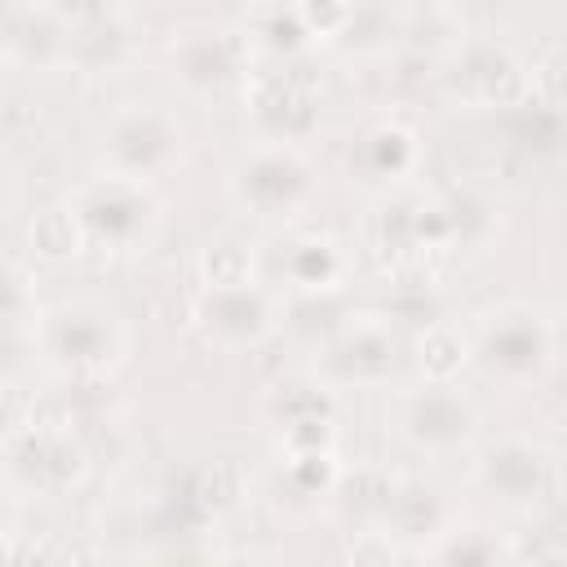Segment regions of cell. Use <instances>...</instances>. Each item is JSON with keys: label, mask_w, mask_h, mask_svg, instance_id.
<instances>
[{"label": "cell", "mask_w": 567, "mask_h": 567, "mask_svg": "<svg viewBox=\"0 0 567 567\" xmlns=\"http://www.w3.org/2000/svg\"><path fill=\"white\" fill-rule=\"evenodd\" d=\"M478 403L452 381V377H425V385L403 390L390 408V425L394 434L430 456H447L461 452L474 434H478Z\"/></svg>", "instance_id": "cell-5"}, {"label": "cell", "mask_w": 567, "mask_h": 567, "mask_svg": "<svg viewBox=\"0 0 567 567\" xmlns=\"http://www.w3.org/2000/svg\"><path fill=\"white\" fill-rule=\"evenodd\" d=\"M465 354H470V346L452 323L439 319V323H430L421 332V368H425V377H456Z\"/></svg>", "instance_id": "cell-17"}, {"label": "cell", "mask_w": 567, "mask_h": 567, "mask_svg": "<svg viewBox=\"0 0 567 567\" xmlns=\"http://www.w3.org/2000/svg\"><path fill=\"white\" fill-rule=\"evenodd\" d=\"M31 346L44 363H53L66 377H97L120 363L124 354V323L102 301H58L35 310L31 319Z\"/></svg>", "instance_id": "cell-3"}, {"label": "cell", "mask_w": 567, "mask_h": 567, "mask_svg": "<svg viewBox=\"0 0 567 567\" xmlns=\"http://www.w3.org/2000/svg\"><path fill=\"white\" fill-rule=\"evenodd\" d=\"M390 509H394L399 536H425L439 527V496L430 487H399Z\"/></svg>", "instance_id": "cell-18"}, {"label": "cell", "mask_w": 567, "mask_h": 567, "mask_svg": "<svg viewBox=\"0 0 567 567\" xmlns=\"http://www.w3.org/2000/svg\"><path fill=\"white\" fill-rule=\"evenodd\" d=\"M421 164V142L403 120H372L350 151V168L359 173V182L377 186V190H394L403 186Z\"/></svg>", "instance_id": "cell-13"}, {"label": "cell", "mask_w": 567, "mask_h": 567, "mask_svg": "<svg viewBox=\"0 0 567 567\" xmlns=\"http://www.w3.org/2000/svg\"><path fill=\"white\" fill-rule=\"evenodd\" d=\"M474 483L505 509H536L554 496L558 483V461L540 439L527 434H501L492 443H483V452L474 456Z\"/></svg>", "instance_id": "cell-7"}, {"label": "cell", "mask_w": 567, "mask_h": 567, "mask_svg": "<svg viewBox=\"0 0 567 567\" xmlns=\"http://www.w3.org/2000/svg\"><path fill=\"white\" fill-rule=\"evenodd\" d=\"M252 40L226 22H190L168 40V75L186 93H221L248 75Z\"/></svg>", "instance_id": "cell-8"}, {"label": "cell", "mask_w": 567, "mask_h": 567, "mask_svg": "<svg viewBox=\"0 0 567 567\" xmlns=\"http://www.w3.org/2000/svg\"><path fill=\"white\" fill-rule=\"evenodd\" d=\"M434 4H465V0H434Z\"/></svg>", "instance_id": "cell-21"}, {"label": "cell", "mask_w": 567, "mask_h": 567, "mask_svg": "<svg viewBox=\"0 0 567 567\" xmlns=\"http://www.w3.org/2000/svg\"><path fill=\"white\" fill-rule=\"evenodd\" d=\"M284 275L292 292H337L346 284V252L332 235H297L284 244Z\"/></svg>", "instance_id": "cell-14"}, {"label": "cell", "mask_w": 567, "mask_h": 567, "mask_svg": "<svg viewBox=\"0 0 567 567\" xmlns=\"http://www.w3.org/2000/svg\"><path fill=\"white\" fill-rule=\"evenodd\" d=\"M186 155V128L173 111L133 102L115 111L102 128V168L137 182H155Z\"/></svg>", "instance_id": "cell-6"}, {"label": "cell", "mask_w": 567, "mask_h": 567, "mask_svg": "<svg viewBox=\"0 0 567 567\" xmlns=\"http://www.w3.org/2000/svg\"><path fill=\"white\" fill-rule=\"evenodd\" d=\"M4 527H9V505L0 501V532H4Z\"/></svg>", "instance_id": "cell-20"}, {"label": "cell", "mask_w": 567, "mask_h": 567, "mask_svg": "<svg viewBox=\"0 0 567 567\" xmlns=\"http://www.w3.org/2000/svg\"><path fill=\"white\" fill-rule=\"evenodd\" d=\"M447 97L465 106H509L527 93V75L501 44H461L439 71Z\"/></svg>", "instance_id": "cell-11"}, {"label": "cell", "mask_w": 567, "mask_h": 567, "mask_svg": "<svg viewBox=\"0 0 567 567\" xmlns=\"http://www.w3.org/2000/svg\"><path fill=\"white\" fill-rule=\"evenodd\" d=\"M279 301L257 279L235 284H204L195 297V323L199 332L221 350H252L279 328Z\"/></svg>", "instance_id": "cell-9"}, {"label": "cell", "mask_w": 567, "mask_h": 567, "mask_svg": "<svg viewBox=\"0 0 567 567\" xmlns=\"http://www.w3.org/2000/svg\"><path fill=\"white\" fill-rule=\"evenodd\" d=\"M319 354L323 385H381L399 363V337L385 315H346Z\"/></svg>", "instance_id": "cell-10"}, {"label": "cell", "mask_w": 567, "mask_h": 567, "mask_svg": "<svg viewBox=\"0 0 567 567\" xmlns=\"http://www.w3.org/2000/svg\"><path fill=\"white\" fill-rule=\"evenodd\" d=\"M31 319H35L31 284L13 270H0V332H18L22 323L31 328Z\"/></svg>", "instance_id": "cell-19"}, {"label": "cell", "mask_w": 567, "mask_h": 567, "mask_svg": "<svg viewBox=\"0 0 567 567\" xmlns=\"http://www.w3.org/2000/svg\"><path fill=\"white\" fill-rule=\"evenodd\" d=\"M31 244H35V252L49 257V261H62V257L84 252V235H80V226H75V217H71L66 204L35 213V221H31Z\"/></svg>", "instance_id": "cell-16"}, {"label": "cell", "mask_w": 567, "mask_h": 567, "mask_svg": "<svg viewBox=\"0 0 567 567\" xmlns=\"http://www.w3.org/2000/svg\"><path fill=\"white\" fill-rule=\"evenodd\" d=\"M470 359L492 381H536L558 359V315L545 306L505 301L478 319Z\"/></svg>", "instance_id": "cell-4"}, {"label": "cell", "mask_w": 567, "mask_h": 567, "mask_svg": "<svg viewBox=\"0 0 567 567\" xmlns=\"http://www.w3.org/2000/svg\"><path fill=\"white\" fill-rule=\"evenodd\" d=\"M13 470L35 487H66L84 470V452L53 430H27L13 443Z\"/></svg>", "instance_id": "cell-15"}, {"label": "cell", "mask_w": 567, "mask_h": 567, "mask_svg": "<svg viewBox=\"0 0 567 567\" xmlns=\"http://www.w3.org/2000/svg\"><path fill=\"white\" fill-rule=\"evenodd\" d=\"M248 115L257 137L266 142H292L301 146L319 128V97L297 75H257L248 89Z\"/></svg>", "instance_id": "cell-12"}, {"label": "cell", "mask_w": 567, "mask_h": 567, "mask_svg": "<svg viewBox=\"0 0 567 567\" xmlns=\"http://www.w3.org/2000/svg\"><path fill=\"white\" fill-rule=\"evenodd\" d=\"M66 208L84 235V248H102V252H137L159 230L155 186L106 168L97 177H84L66 195Z\"/></svg>", "instance_id": "cell-2"}, {"label": "cell", "mask_w": 567, "mask_h": 567, "mask_svg": "<svg viewBox=\"0 0 567 567\" xmlns=\"http://www.w3.org/2000/svg\"><path fill=\"white\" fill-rule=\"evenodd\" d=\"M226 195L257 221L284 226L297 221L315 195H319V177L315 164L306 159L301 146L292 142H266L257 137L226 173Z\"/></svg>", "instance_id": "cell-1"}]
</instances>
